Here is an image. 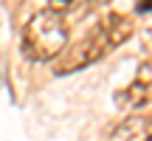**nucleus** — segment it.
Instances as JSON below:
<instances>
[{
	"mask_svg": "<svg viewBox=\"0 0 152 141\" xmlns=\"http://www.w3.org/2000/svg\"><path fill=\"white\" fill-rule=\"evenodd\" d=\"M132 34V20L124 14H104L79 43H73L56 62V73H76V70L93 65V62L104 59L110 51H115L118 45H124Z\"/></svg>",
	"mask_w": 152,
	"mask_h": 141,
	"instance_id": "f257e3e1",
	"label": "nucleus"
},
{
	"mask_svg": "<svg viewBox=\"0 0 152 141\" xmlns=\"http://www.w3.org/2000/svg\"><path fill=\"white\" fill-rule=\"evenodd\" d=\"M68 43V23L59 11L42 9L31 14L23 28V51L31 62H51L62 54Z\"/></svg>",
	"mask_w": 152,
	"mask_h": 141,
	"instance_id": "f03ea898",
	"label": "nucleus"
},
{
	"mask_svg": "<svg viewBox=\"0 0 152 141\" xmlns=\"http://www.w3.org/2000/svg\"><path fill=\"white\" fill-rule=\"evenodd\" d=\"M107 141H152V116H130V119H124Z\"/></svg>",
	"mask_w": 152,
	"mask_h": 141,
	"instance_id": "7ed1b4c3",
	"label": "nucleus"
},
{
	"mask_svg": "<svg viewBox=\"0 0 152 141\" xmlns=\"http://www.w3.org/2000/svg\"><path fill=\"white\" fill-rule=\"evenodd\" d=\"M115 104L118 107H147L152 104V82L147 79H135L115 93Z\"/></svg>",
	"mask_w": 152,
	"mask_h": 141,
	"instance_id": "20e7f679",
	"label": "nucleus"
},
{
	"mask_svg": "<svg viewBox=\"0 0 152 141\" xmlns=\"http://www.w3.org/2000/svg\"><path fill=\"white\" fill-rule=\"evenodd\" d=\"M79 3H85V0H45V9L65 14L68 9H73V6H79Z\"/></svg>",
	"mask_w": 152,
	"mask_h": 141,
	"instance_id": "39448f33",
	"label": "nucleus"
},
{
	"mask_svg": "<svg viewBox=\"0 0 152 141\" xmlns=\"http://www.w3.org/2000/svg\"><path fill=\"white\" fill-rule=\"evenodd\" d=\"M138 79H147V82H152V57L147 62H144L141 68H138Z\"/></svg>",
	"mask_w": 152,
	"mask_h": 141,
	"instance_id": "423d86ee",
	"label": "nucleus"
}]
</instances>
